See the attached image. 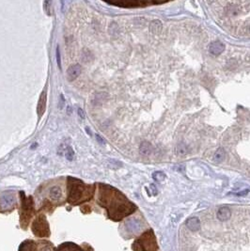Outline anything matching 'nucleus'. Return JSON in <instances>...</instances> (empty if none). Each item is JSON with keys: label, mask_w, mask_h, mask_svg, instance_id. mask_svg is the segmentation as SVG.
<instances>
[{"label": "nucleus", "mask_w": 250, "mask_h": 251, "mask_svg": "<svg viewBox=\"0 0 250 251\" xmlns=\"http://www.w3.org/2000/svg\"><path fill=\"white\" fill-rule=\"evenodd\" d=\"M96 139L99 141V143H101V144H104V140L101 137V136L99 135H96Z\"/></svg>", "instance_id": "18"}, {"label": "nucleus", "mask_w": 250, "mask_h": 251, "mask_svg": "<svg viewBox=\"0 0 250 251\" xmlns=\"http://www.w3.org/2000/svg\"><path fill=\"white\" fill-rule=\"evenodd\" d=\"M249 32H250V27H249Z\"/></svg>", "instance_id": "22"}, {"label": "nucleus", "mask_w": 250, "mask_h": 251, "mask_svg": "<svg viewBox=\"0 0 250 251\" xmlns=\"http://www.w3.org/2000/svg\"><path fill=\"white\" fill-rule=\"evenodd\" d=\"M57 61H58V65L60 68L61 67V60H60V53H59V47H57Z\"/></svg>", "instance_id": "16"}, {"label": "nucleus", "mask_w": 250, "mask_h": 251, "mask_svg": "<svg viewBox=\"0 0 250 251\" xmlns=\"http://www.w3.org/2000/svg\"><path fill=\"white\" fill-rule=\"evenodd\" d=\"M139 151H140V153L142 155L148 156V155H150L152 152V146H151V144L150 142L143 141L141 144H140Z\"/></svg>", "instance_id": "7"}, {"label": "nucleus", "mask_w": 250, "mask_h": 251, "mask_svg": "<svg viewBox=\"0 0 250 251\" xmlns=\"http://www.w3.org/2000/svg\"><path fill=\"white\" fill-rule=\"evenodd\" d=\"M86 130H87V132L88 135H91V130L88 129V127H86Z\"/></svg>", "instance_id": "21"}, {"label": "nucleus", "mask_w": 250, "mask_h": 251, "mask_svg": "<svg viewBox=\"0 0 250 251\" xmlns=\"http://www.w3.org/2000/svg\"><path fill=\"white\" fill-rule=\"evenodd\" d=\"M152 178L157 182H162L166 179V175H165V173L161 172V171H156L152 174Z\"/></svg>", "instance_id": "14"}, {"label": "nucleus", "mask_w": 250, "mask_h": 251, "mask_svg": "<svg viewBox=\"0 0 250 251\" xmlns=\"http://www.w3.org/2000/svg\"><path fill=\"white\" fill-rule=\"evenodd\" d=\"M45 106H46V91H44L41 97H40V100H39V103H38V106H37V112L39 114L40 117L42 116V114L44 113L45 111Z\"/></svg>", "instance_id": "6"}, {"label": "nucleus", "mask_w": 250, "mask_h": 251, "mask_svg": "<svg viewBox=\"0 0 250 251\" xmlns=\"http://www.w3.org/2000/svg\"><path fill=\"white\" fill-rule=\"evenodd\" d=\"M78 115L80 116V118L85 119V113H84V111L81 108H78Z\"/></svg>", "instance_id": "19"}, {"label": "nucleus", "mask_w": 250, "mask_h": 251, "mask_svg": "<svg viewBox=\"0 0 250 251\" xmlns=\"http://www.w3.org/2000/svg\"><path fill=\"white\" fill-rule=\"evenodd\" d=\"M248 192H249V189H246V190L242 191V192H240V193H236L235 195H236V196H245Z\"/></svg>", "instance_id": "17"}, {"label": "nucleus", "mask_w": 250, "mask_h": 251, "mask_svg": "<svg viewBox=\"0 0 250 251\" xmlns=\"http://www.w3.org/2000/svg\"><path fill=\"white\" fill-rule=\"evenodd\" d=\"M61 196H62V193H61V190H60L59 187L55 186V187L51 188V190H50V196H51L53 200H59L61 198Z\"/></svg>", "instance_id": "12"}, {"label": "nucleus", "mask_w": 250, "mask_h": 251, "mask_svg": "<svg viewBox=\"0 0 250 251\" xmlns=\"http://www.w3.org/2000/svg\"><path fill=\"white\" fill-rule=\"evenodd\" d=\"M158 2H144V1H121V2H109V4L122 7V8H138V7H144L151 4H157Z\"/></svg>", "instance_id": "2"}, {"label": "nucleus", "mask_w": 250, "mask_h": 251, "mask_svg": "<svg viewBox=\"0 0 250 251\" xmlns=\"http://www.w3.org/2000/svg\"><path fill=\"white\" fill-rule=\"evenodd\" d=\"M225 158H226V151L223 148H219L216 152H214L212 159L216 163H221V162H223Z\"/></svg>", "instance_id": "10"}, {"label": "nucleus", "mask_w": 250, "mask_h": 251, "mask_svg": "<svg viewBox=\"0 0 250 251\" xmlns=\"http://www.w3.org/2000/svg\"><path fill=\"white\" fill-rule=\"evenodd\" d=\"M176 150H177V153L179 155H185L188 152V148L184 143H179V144L177 145Z\"/></svg>", "instance_id": "13"}, {"label": "nucleus", "mask_w": 250, "mask_h": 251, "mask_svg": "<svg viewBox=\"0 0 250 251\" xmlns=\"http://www.w3.org/2000/svg\"><path fill=\"white\" fill-rule=\"evenodd\" d=\"M162 28H163V25H162V23H161V21H159V20H154L150 25V30L153 34L161 33Z\"/></svg>", "instance_id": "9"}, {"label": "nucleus", "mask_w": 250, "mask_h": 251, "mask_svg": "<svg viewBox=\"0 0 250 251\" xmlns=\"http://www.w3.org/2000/svg\"><path fill=\"white\" fill-rule=\"evenodd\" d=\"M65 154H66V158L69 160V161H71L74 159V156H75V152L73 150L71 146H68L66 148V151H65Z\"/></svg>", "instance_id": "15"}, {"label": "nucleus", "mask_w": 250, "mask_h": 251, "mask_svg": "<svg viewBox=\"0 0 250 251\" xmlns=\"http://www.w3.org/2000/svg\"><path fill=\"white\" fill-rule=\"evenodd\" d=\"M81 74V66L79 64L75 65H71L68 70H67V77L69 81H74Z\"/></svg>", "instance_id": "4"}, {"label": "nucleus", "mask_w": 250, "mask_h": 251, "mask_svg": "<svg viewBox=\"0 0 250 251\" xmlns=\"http://www.w3.org/2000/svg\"><path fill=\"white\" fill-rule=\"evenodd\" d=\"M69 186H70V200L77 201L82 199V196H91L92 193H89L91 186L86 185L81 181L74 178H69Z\"/></svg>", "instance_id": "1"}, {"label": "nucleus", "mask_w": 250, "mask_h": 251, "mask_svg": "<svg viewBox=\"0 0 250 251\" xmlns=\"http://www.w3.org/2000/svg\"><path fill=\"white\" fill-rule=\"evenodd\" d=\"M230 216H231V212H230L229 208L227 206L221 207L217 212V218L221 221H226V220L229 219Z\"/></svg>", "instance_id": "5"}, {"label": "nucleus", "mask_w": 250, "mask_h": 251, "mask_svg": "<svg viewBox=\"0 0 250 251\" xmlns=\"http://www.w3.org/2000/svg\"><path fill=\"white\" fill-rule=\"evenodd\" d=\"M151 190H153V191H154V195H157V190H156L155 185L151 184Z\"/></svg>", "instance_id": "20"}, {"label": "nucleus", "mask_w": 250, "mask_h": 251, "mask_svg": "<svg viewBox=\"0 0 250 251\" xmlns=\"http://www.w3.org/2000/svg\"><path fill=\"white\" fill-rule=\"evenodd\" d=\"M225 44L219 41L212 42L210 46H209V52L213 56H219L220 54H222L225 51Z\"/></svg>", "instance_id": "3"}, {"label": "nucleus", "mask_w": 250, "mask_h": 251, "mask_svg": "<svg viewBox=\"0 0 250 251\" xmlns=\"http://www.w3.org/2000/svg\"><path fill=\"white\" fill-rule=\"evenodd\" d=\"M186 226L192 231H196L200 228V221L198 217H192L186 221Z\"/></svg>", "instance_id": "8"}, {"label": "nucleus", "mask_w": 250, "mask_h": 251, "mask_svg": "<svg viewBox=\"0 0 250 251\" xmlns=\"http://www.w3.org/2000/svg\"><path fill=\"white\" fill-rule=\"evenodd\" d=\"M15 200L12 196L10 195H6V196H3L1 199H0V204H1L2 207L4 208H7L10 205H12L14 203Z\"/></svg>", "instance_id": "11"}]
</instances>
